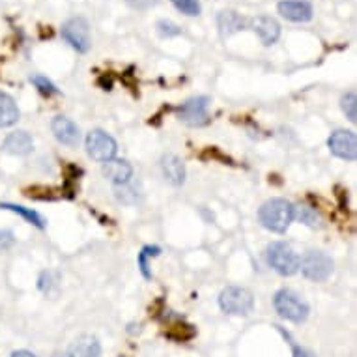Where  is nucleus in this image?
Here are the masks:
<instances>
[{"label":"nucleus","mask_w":357,"mask_h":357,"mask_svg":"<svg viewBox=\"0 0 357 357\" xmlns=\"http://www.w3.org/2000/svg\"><path fill=\"white\" fill-rule=\"evenodd\" d=\"M155 29H158V34L161 36V38H176V36L182 34V29L176 23H172V21H169V19H161V21H158Z\"/></svg>","instance_id":"27"},{"label":"nucleus","mask_w":357,"mask_h":357,"mask_svg":"<svg viewBox=\"0 0 357 357\" xmlns=\"http://www.w3.org/2000/svg\"><path fill=\"white\" fill-rule=\"evenodd\" d=\"M299 270L305 279L312 282H324L333 273L335 262L324 251H307L303 258H299Z\"/></svg>","instance_id":"4"},{"label":"nucleus","mask_w":357,"mask_h":357,"mask_svg":"<svg viewBox=\"0 0 357 357\" xmlns=\"http://www.w3.org/2000/svg\"><path fill=\"white\" fill-rule=\"evenodd\" d=\"M68 357H101V344L94 335H81L70 346Z\"/></svg>","instance_id":"17"},{"label":"nucleus","mask_w":357,"mask_h":357,"mask_svg":"<svg viewBox=\"0 0 357 357\" xmlns=\"http://www.w3.org/2000/svg\"><path fill=\"white\" fill-rule=\"evenodd\" d=\"M38 288H40L43 294H53L56 292L59 288V275L54 271H43L38 279Z\"/></svg>","instance_id":"26"},{"label":"nucleus","mask_w":357,"mask_h":357,"mask_svg":"<svg viewBox=\"0 0 357 357\" xmlns=\"http://www.w3.org/2000/svg\"><path fill=\"white\" fill-rule=\"evenodd\" d=\"M329 152L342 161H356L357 158V137L348 129H335L328 139Z\"/></svg>","instance_id":"9"},{"label":"nucleus","mask_w":357,"mask_h":357,"mask_svg":"<svg viewBox=\"0 0 357 357\" xmlns=\"http://www.w3.org/2000/svg\"><path fill=\"white\" fill-rule=\"evenodd\" d=\"M62 40L77 53H88L92 47V36H90V24L84 17H71L62 24L60 30Z\"/></svg>","instance_id":"7"},{"label":"nucleus","mask_w":357,"mask_h":357,"mask_svg":"<svg viewBox=\"0 0 357 357\" xmlns=\"http://www.w3.org/2000/svg\"><path fill=\"white\" fill-rule=\"evenodd\" d=\"M4 150L12 155H29L34 150V139L30 135L29 131L17 129L12 131L4 141Z\"/></svg>","instance_id":"16"},{"label":"nucleus","mask_w":357,"mask_h":357,"mask_svg":"<svg viewBox=\"0 0 357 357\" xmlns=\"http://www.w3.org/2000/svg\"><path fill=\"white\" fill-rule=\"evenodd\" d=\"M159 252H161V247H158V245L142 247V251L139 252L137 262H139V270H141L142 277H144L146 281H150V279H152V271H150V258L159 257Z\"/></svg>","instance_id":"22"},{"label":"nucleus","mask_w":357,"mask_h":357,"mask_svg":"<svg viewBox=\"0 0 357 357\" xmlns=\"http://www.w3.org/2000/svg\"><path fill=\"white\" fill-rule=\"evenodd\" d=\"M114 197H116L118 202L122 204H137L141 202L142 199V191L139 185H135L133 182L123 183V185H114Z\"/></svg>","instance_id":"21"},{"label":"nucleus","mask_w":357,"mask_h":357,"mask_svg":"<svg viewBox=\"0 0 357 357\" xmlns=\"http://www.w3.org/2000/svg\"><path fill=\"white\" fill-rule=\"evenodd\" d=\"M159 167H161V172H163L165 182H169L174 188H180V185L185 183V176H188L185 163L176 153H165L161 161H159Z\"/></svg>","instance_id":"13"},{"label":"nucleus","mask_w":357,"mask_h":357,"mask_svg":"<svg viewBox=\"0 0 357 357\" xmlns=\"http://www.w3.org/2000/svg\"><path fill=\"white\" fill-rule=\"evenodd\" d=\"M84 146H86L88 155L94 159V161H98V163H105L109 159L116 158V141L107 131H103V129L90 131L86 139H84Z\"/></svg>","instance_id":"8"},{"label":"nucleus","mask_w":357,"mask_h":357,"mask_svg":"<svg viewBox=\"0 0 357 357\" xmlns=\"http://www.w3.org/2000/svg\"><path fill=\"white\" fill-rule=\"evenodd\" d=\"M21 116L19 107L12 96L0 92V128H12Z\"/></svg>","instance_id":"18"},{"label":"nucleus","mask_w":357,"mask_h":357,"mask_svg":"<svg viewBox=\"0 0 357 357\" xmlns=\"http://www.w3.org/2000/svg\"><path fill=\"white\" fill-rule=\"evenodd\" d=\"M210 98L208 96H195L183 101L182 105L178 107V120L189 128H204L211 122L210 116Z\"/></svg>","instance_id":"6"},{"label":"nucleus","mask_w":357,"mask_h":357,"mask_svg":"<svg viewBox=\"0 0 357 357\" xmlns=\"http://www.w3.org/2000/svg\"><path fill=\"white\" fill-rule=\"evenodd\" d=\"M249 26L255 30V34L258 36V40L262 41L264 47L275 45L279 38H281V24H279L277 19L270 17V15H257L249 23Z\"/></svg>","instance_id":"11"},{"label":"nucleus","mask_w":357,"mask_h":357,"mask_svg":"<svg viewBox=\"0 0 357 357\" xmlns=\"http://www.w3.org/2000/svg\"><path fill=\"white\" fill-rule=\"evenodd\" d=\"M51 131L54 139L64 146H77L81 142V129L73 120L66 116H54L51 122Z\"/></svg>","instance_id":"12"},{"label":"nucleus","mask_w":357,"mask_h":357,"mask_svg":"<svg viewBox=\"0 0 357 357\" xmlns=\"http://www.w3.org/2000/svg\"><path fill=\"white\" fill-rule=\"evenodd\" d=\"M217 29L222 38H230V36L238 34L241 30L249 29V21L243 15H240L234 10H222L217 15Z\"/></svg>","instance_id":"15"},{"label":"nucleus","mask_w":357,"mask_h":357,"mask_svg":"<svg viewBox=\"0 0 357 357\" xmlns=\"http://www.w3.org/2000/svg\"><path fill=\"white\" fill-rule=\"evenodd\" d=\"M101 172L105 176V180H109L112 185H123V183L131 182V178H133V167H131V163L126 161V159L118 158L105 161L103 167H101Z\"/></svg>","instance_id":"14"},{"label":"nucleus","mask_w":357,"mask_h":357,"mask_svg":"<svg viewBox=\"0 0 357 357\" xmlns=\"http://www.w3.org/2000/svg\"><path fill=\"white\" fill-rule=\"evenodd\" d=\"M13 243H15V238H13L12 230L0 229V249H2V251H8Z\"/></svg>","instance_id":"29"},{"label":"nucleus","mask_w":357,"mask_h":357,"mask_svg":"<svg viewBox=\"0 0 357 357\" xmlns=\"http://www.w3.org/2000/svg\"><path fill=\"white\" fill-rule=\"evenodd\" d=\"M170 2L178 12L188 15V17H199L202 13V6H200L199 0H170Z\"/></svg>","instance_id":"25"},{"label":"nucleus","mask_w":357,"mask_h":357,"mask_svg":"<svg viewBox=\"0 0 357 357\" xmlns=\"http://www.w3.org/2000/svg\"><path fill=\"white\" fill-rule=\"evenodd\" d=\"M298 219L301 225L305 227H309V229H322V215L318 213L314 208H310V206H294V221Z\"/></svg>","instance_id":"20"},{"label":"nucleus","mask_w":357,"mask_h":357,"mask_svg":"<svg viewBox=\"0 0 357 357\" xmlns=\"http://www.w3.org/2000/svg\"><path fill=\"white\" fill-rule=\"evenodd\" d=\"M219 307L222 312L232 317H247L255 307L252 294L243 287H227L219 294Z\"/></svg>","instance_id":"5"},{"label":"nucleus","mask_w":357,"mask_h":357,"mask_svg":"<svg viewBox=\"0 0 357 357\" xmlns=\"http://www.w3.org/2000/svg\"><path fill=\"white\" fill-rule=\"evenodd\" d=\"M266 262L281 277H292L299 271V255L287 241H271L266 249Z\"/></svg>","instance_id":"3"},{"label":"nucleus","mask_w":357,"mask_h":357,"mask_svg":"<svg viewBox=\"0 0 357 357\" xmlns=\"http://www.w3.org/2000/svg\"><path fill=\"white\" fill-rule=\"evenodd\" d=\"M340 109H342L344 116L348 118L351 123L357 122V96L354 90L346 92V94L340 98Z\"/></svg>","instance_id":"23"},{"label":"nucleus","mask_w":357,"mask_h":357,"mask_svg":"<svg viewBox=\"0 0 357 357\" xmlns=\"http://www.w3.org/2000/svg\"><path fill=\"white\" fill-rule=\"evenodd\" d=\"M258 221L273 234H284L294 222V204L287 199H271L258 210Z\"/></svg>","instance_id":"1"},{"label":"nucleus","mask_w":357,"mask_h":357,"mask_svg":"<svg viewBox=\"0 0 357 357\" xmlns=\"http://www.w3.org/2000/svg\"><path fill=\"white\" fill-rule=\"evenodd\" d=\"M0 210H6V211H13V213H17V215L23 217L24 221L29 222V225H32V227H36V229H40V230L45 229V225H47L45 217L41 215L40 211L32 210V208H24V206L2 202V204H0Z\"/></svg>","instance_id":"19"},{"label":"nucleus","mask_w":357,"mask_h":357,"mask_svg":"<svg viewBox=\"0 0 357 357\" xmlns=\"http://www.w3.org/2000/svg\"><path fill=\"white\" fill-rule=\"evenodd\" d=\"M30 82L38 88V92H40V94L47 96V98L60 94V90L56 88V84H54L51 79H47L45 75H32L30 77Z\"/></svg>","instance_id":"24"},{"label":"nucleus","mask_w":357,"mask_h":357,"mask_svg":"<svg viewBox=\"0 0 357 357\" xmlns=\"http://www.w3.org/2000/svg\"><path fill=\"white\" fill-rule=\"evenodd\" d=\"M277 12L282 19L299 24L309 23L314 15V10H312V4L309 0H281L277 4Z\"/></svg>","instance_id":"10"},{"label":"nucleus","mask_w":357,"mask_h":357,"mask_svg":"<svg viewBox=\"0 0 357 357\" xmlns=\"http://www.w3.org/2000/svg\"><path fill=\"white\" fill-rule=\"evenodd\" d=\"M273 307H275L279 317L294 324H303L309 318L310 312L309 303L298 292L290 290V288H281L273 296Z\"/></svg>","instance_id":"2"},{"label":"nucleus","mask_w":357,"mask_h":357,"mask_svg":"<svg viewBox=\"0 0 357 357\" xmlns=\"http://www.w3.org/2000/svg\"><path fill=\"white\" fill-rule=\"evenodd\" d=\"M292 357H317V354L310 351L309 348H303V346H294Z\"/></svg>","instance_id":"30"},{"label":"nucleus","mask_w":357,"mask_h":357,"mask_svg":"<svg viewBox=\"0 0 357 357\" xmlns=\"http://www.w3.org/2000/svg\"><path fill=\"white\" fill-rule=\"evenodd\" d=\"M159 0H126V4L133 10H139V12H144V10H150L158 4Z\"/></svg>","instance_id":"28"},{"label":"nucleus","mask_w":357,"mask_h":357,"mask_svg":"<svg viewBox=\"0 0 357 357\" xmlns=\"http://www.w3.org/2000/svg\"><path fill=\"white\" fill-rule=\"evenodd\" d=\"M12 357H38L36 354H32V351L29 350H17V351H13Z\"/></svg>","instance_id":"31"}]
</instances>
